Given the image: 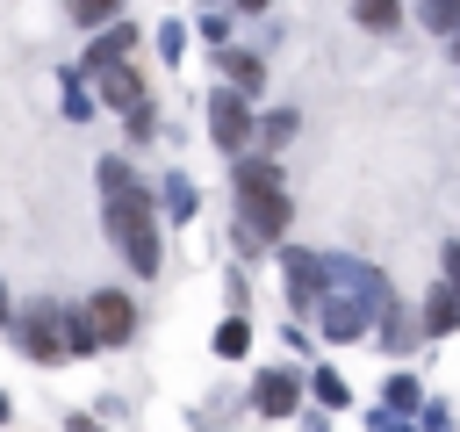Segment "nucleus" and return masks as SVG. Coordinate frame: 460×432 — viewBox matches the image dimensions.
I'll list each match as a JSON object with an SVG mask.
<instances>
[{
	"label": "nucleus",
	"mask_w": 460,
	"mask_h": 432,
	"mask_svg": "<svg viewBox=\"0 0 460 432\" xmlns=\"http://www.w3.org/2000/svg\"><path fill=\"white\" fill-rule=\"evenodd\" d=\"M417 14H424V29H438V36L460 29V0H417Z\"/></svg>",
	"instance_id": "obj_13"
},
{
	"label": "nucleus",
	"mask_w": 460,
	"mask_h": 432,
	"mask_svg": "<svg viewBox=\"0 0 460 432\" xmlns=\"http://www.w3.org/2000/svg\"><path fill=\"white\" fill-rule=\"evenodd\" d=\"M295 374H259V418H288L295 410Z\"/></svg>",
	"instance_id": "obj_9"
},
{
	"label": "nucleus",
	"mask_w": 460,
	"mask_h": 432,
	"mask_svg": "<svg viewBox=\"0 0 460 432\" xmlns=\"http://www.w3.org/2000/svg\"><path fill=\"white\" fill-rule=\"evenodd\" d=\"M388 410H417V382H410V374L388 382Z\"/></svg>",
	"instance_id": "obj_17"
},
{
	"label": "nucleus",
	"mask_w": 460,
	"mask_h": 432,
	"mask_svg": "<svg viewBox=\"0 0 460 432\" xmlns=\"http://www.w3.org/2000/svg\"><path fill=\"white\" fill-rule=\"evenodd\" d=\"M101 101L129 115V137H158V130H151V101H144V86H137L129 65H101Z\"/></svg>",
	"instance_id": "obj_4"
},
{
	"label": "nucleus",
	"mask_w": 460,
	"mask_h": 432,
	"mask_svg": "<svg viewBox=\"0 0 460 432\" xmlns=\"http://www.w3.org/2000/svg\"><path fill=\"white\" fill-rule=\"evenodd\" d=\"M288 137H295V108H273V115L259 122V144H266V151H280Z\"/></svg>",
	"instance_id": "obj_14"
},
{
	"label": "nucleus",
	"mask_w": 460,
	"mask_h": 432,
	"mask_svg": "<svg viewBox=\"0 0 460 432\" xmlns=\"http://www.w3.org/2000/svg\"><path fill=\"white\" fill-rule=\"evenodd\" d=\"M453 58H460V29H453Z\"/></svg>",
	"instance_id": "obj_24"
},
{
	"label": "nucleus",
	"mask_w": 460,
	"mask_h": 432,
	"mask_svg": "<svg viewBox=\"0 0 460 432\" xmlns=\"http://www.w3.org/2000/svg\"><path fill=\"white\" fill-rule=\"evenodd\" d=\"M352 14H359V29H374V36H381V29H395V22H402V0H352Z\"/></svg>",
	"instance_id": "obj_11"
},
{
	"label": "nucleus",
	"mask_w": 460,
	"mask_h": 432,
	"mask_svg": "<svg viewBox=\"0 0 460 432\" xmlns=\"http://www.w3.org/2000/svg\"><path fill=\"white\" fill-rule=\"evenodd\" d=\"M460 324V281H438L431 295H424V331L438 338V331H453Z\"/></svg>",
	"instance_id": "obj_8"
},
{
	"label": "nucleus",
	"mask_w": 460,
	"mask_h": 432,
	"mask_svg": "<svg viewBox=\"0 0 460 432\" xmlns=\"http://www.w3.org/2000/svg\"><path fill=\"white\" fill-rule=\"evenodd\" d=\"M165 209H172V216H194V187H187V180H172V194H165Z\"/></svg>",
	"instance_id": "obj_18"
},
{
	"label": "nucleus",
	"mask_w": 460,
	"mask_h": 432,
	"mask_svg": "<svg viewBox=\"0 0 460 432\" xmlns=\"http://www.w3.org/2000/svg\"><path fill=\"white\" fill-rule=\"evenodd\" d=\"M244 346H252V331H244V317H230V324L216 331V353H223V360H237Z\"/></svg>",
	"instance_id": "obj_15"
},
{
	"label": "nucleus",
	"mask_w": 460,
	"mask_h": 432,
	"mask_svg": "<svg viewBox=\"0 0 460 432\" xmlns=\"http://www.w3.org/2000/svg\"><path fill=\"white\" fill-rule=\"evenodd\" d=\"M72 432H93V418H72Z\"/></svg>",
	"instance_id": "obj_20"
},
{
	"label": "nucleus",
	"mask_w": 460,
	"mask_h": 432,
	"mask_svg": "<svg viewBox=\"0 0 460 432\" xmlns=\"http://www.w3.org/2000/svg\"><path fill=\"white\" fill-rule=\"evenodd\" d=\"M72 22H79V29H101V22H115V0H72Z\"/></svg>",
	"instance_id": "obj_16"
},
{
	"label": "nucleus",
	"mask_w": 460,
	"mask_h": 432,
	"mask_svg": "<svg viewBox=\"0 0 460 432\" xmlns=\"http://www.w3.org/2000/svg\"><path fill=\"white\" fill-rule=\"evenodd\" d=\"M323 288H331V259H309V252H288V302L295 310H323Z\"/></svg>",
	"instance_id": "obj_6"
},
{
	"label": "nucleus",
	"mask_w": 460,
	"mask_h": 432,
	"mask_svg": "<svg viewBox=\"0 0 460 432\" xmlns=\"http://www.w3.org/2000/svg\"><path fill=\"white\" fill-rule=\"evenodd\" d=\"M446 281H460V238L446 245Z\"/></svg>",
	"instance_id": "obj_19"
},
{
	"label": "nucleus",
	"mask_w": 460,
	"mask_h": 432,
	"mask_svg": "<svg viewBox=\"0 0 460 432\" xmlns=\"http://www.w3.org/2000/svg\"><path fill=\"white\" fill-rule=\"evenodd\" d=\"M259 122H252V108H244V94L237 86H223L216 101H208V137H216V151L230 158V151H244V137H252Z\"/></svg>",
	"instance_id": "obj_5"
},
{
	"label": "nucleus",
	"mask_w": 460,
	"mask_h": 432,
	"mask_svg": "<svg viewBox=\"0 0 460 432\" xmlns=\"http://www.w3.org/2000/svg\"><path fill=\"white\" fill-rule=\"evenodd\" d=\"M22 338H29V360H65V353H93V331H86V317H58V310H36V317L22 324Z\"/></svg>",
	"instance_id": "obj_3"
},
{
	"label": "nucleus",
	"mask_w": 460,
	"mask_h": 432,
	"mask_svg": "<svg viewBox=\"0 0 460 432\" xmlns=\"http://www.w3.org/2000/svg\"><path fill=\"white\" fill-rule=\"evenodd\" d=\"M101 209H108V238L122 245V259L137 274H158V216H151V194L115 158H101Z\"/></svg>",
	"instance_id": "obj_1"
},
{
	"label": "nucleus",
	"mask_w": 460,
	"mask_h": 432,
	"mask_svg": "<svg viewBox=\"0 0 460 432\" xmlns=\"http://www.w3.org/2000/svg\"><path fill=\"white\" fill-rule=\"evenodd\" d=\"M0 425H7V396H0Z\"/></svg>",
	"instance_id": "obj_23"
},
{
	"label": "nucleus",
	"mask_w": 460,
	"mask_h": 432,
	"mask_svg": "<svg viewBox=\"0 0 460 432\" xmlns=\"http://www.w3.org/2000/svg\"><path fill=\"white\" fill-rule=\"evenodd\" d=\"M237 7H252V14H259V7H266V0H237Z\"/></svg>",
	"instance_id": "obj_22"
},
{
	"label": "nucleus",
	"mask_w": 460,
	"mask_h": 432,
	"mask_svg": "<svg viewBox=\"0 0 460 432\" xmlns=\"http://www.w3.org/2000/svg\"><path fill=\"white\" fill-rule=\"evenodd\" d=\"M237 216H244V238L252 245L288 238V187H280V166L273 158H244L237 166Z\"/></svg>",
	"instance_id": "obj_2"
},
{
	"label": "nucleus",
	"mask_w": 460,
	"mask_h": 432,
	"mask_svg": "<svg viewBox=\"0 0 460 432\" xmlns=\"http://www.w3.org/2000/svg\"><path fill=\"white\" fill-rule=\"evenodd\" d=\"M0 324H7V288H0Z\"/></svg>",
	"instance_id": "obj_21"
},
{
	"label": "nucleus",
	"mask_w": 460,
	"mask_h": 432,
	"mask_svg": "<svg viewBox=\"0 0 460 432\" xmlns=\"http://www.w3.org/2000/svg\"><path fill=\"white\" fill-rule=\"evenodd\" d=\"M129 324H137V310H129V295H93L86 302V331H93V346H122L129 338Z\"/></svg>",
	"instance_id": "obj_7"
},
{
	"label": "nucleus",
	"mask_w": 460,
	"mask_h": 432,
	"mask_svg": "<svg viewBox=\"0 0 460 432\" xmlns=\"http://www.w3.org/2000/svg\"><path fill=\"white\" fill-rule=\"evenodd\" d=\"M223 72H230L237 94H259V86H266V65H259L252 50H223Z\"/></svg>",
	"instance_id": "obj_10"
},
{
	"label": "nucleus",
	"mask_w": 460,
	"mask_h": 432,
	"mask_svg": "<svg viewBox=\"0 0 460 432\" xmlns=\"http://www.w3.org/2000/svg\"><path fill=\"white\" fill-rule=\"evenodd\" d=\"M129 43H137V29H122V22H115V36H101L86 65H93V72H101V65H122V50H129Z\"/></svg>",
	"instance_id": "obj_12"
}]
</instances>
